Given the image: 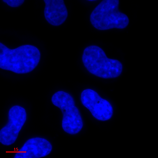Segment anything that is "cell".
Returning a JSON list of instances; mask_svg holds the SVG:
<instances>
[{
	"label": "cell",
	"instance_id": "1",
	"mask_svg": "<svg viewBox=\"0 0 158 158\" xmlns=\"http://www.w3.org/2000/svg\"><path fill=\"white\" fill-rule=\"evenodd\" d=\"M40 54L39 49L30 45L9 48L0 43V68L14 73L23 74L33 70L38 65Z\"/></svg>",
	"mask_w": 158,
	"mask_h": 158
},
{
	"label": "cell",
	"instance_id": "2",
	"mask_svg": "<svg viewBox=\"0 0 158 158\" xmlns=\"http://www.w3.org/2000/svg\"><path fill=\"white\" fill-rule=\"evenodd\" d=\"M82 60L90 73L101 78H115L122 71L121 63L117 60L108 58L102 49L97 46L86 47L84 51Z\"/></svg>",
	"mask_w": 158,
	"mask_h": 158
},
{
	"label": "cell",
	"instance_id": "3",
	"mask_svg": "<svg viewBox=\"0 0 158 158\" xmlns=\"http://www.w3.org/2000/svg\"><path fill=\"white\" fill-rule=\"evenodd\" d=\"M119 1L104 0L94 10L90 16L92 24L99 30L123 29L128 25L127 16L118 9Z\"/></svg>",
	"mask_w": 158,
	"mask_h": 158
},
{
	"label": "cell",
	"instance_id": "4",
	"mask_svg": "<svg viewBox=\"0 0 158 158\" xmlns=\"http://www.w3.org/2000/svg\"><path fill=\"white\" fill-rule=\"evenodd\" d=\"M52 101L62 113V124L64 131L71 134L78 133L82 128L83 122L73 98L68 93L60 91L53 94Z\"/></svg>",
	"mask_w": 158,
	"mask_h": 158
},
{
	"label": "cell",
	"instance_id": "5",
	"mask_svg": "<svg viewBox=\"0 0 158 158\" xmlns=\"http://www.w3.org/2000/svg\"><path fill=\"white\" fill-rule=\"evenodd\" d=\"M26 119L24 108L19 106L12 107L9 112L8 122L0 131V142L7 146L13 143Z\"/></svg>",
	"mask_w": 158,
	"mask_h": 158
},
{
	"label": "cell",
	"instance_id": "6",
	"mask_svg": "<svg viewBox=\"0 0 158 158\" xmlns=\"http://www.w3.org/2000/svg\"><path fill=\"white\" fill-rule=\"evenodd\" d=\"M81 99L83 105L97 119L104 121L111 117L113 113L111 105L95 91L90 89L84 90L81 93Z\"/></svg>",
	"mask_w": 158,
	"mask_h": 158
},
{
	"label": "cell",
	"instance_id": "7",
	"mask_svg": "<svg viewBox=\"0 0 158 158\" xmlns=\"http://www.w3.org/2000/svg\"><path fill=\"white\" fill-rule=\"evenodd\" d=\"M52 146L47 140L36 137L27 140L15 155V158H35L45 156L50 153Z\"/></svg>",
	"mask_w": 158,
	"mask_h": 158
},
{
	"label": "cell",
	"instance_id": "8",
	"mask_svg": "<svg viewBox=\"0 0 158 158\" xmlns=\"http://www.w3.org/2000/svg\"><path fill=\"white\" fill-rule=\"evenodd\" d=\"M44 15L47 21L54 26H59L66 20L68 11L63 0H44Z\"/></svg>",
	"mask_w": 158,
	"mask_h": 158
},
{
	"label": "cell",
	"instance_id": "9",
	"mask_svg": "<svg viewBox=\"0 0 158 158\" xmlns=\"http://www.w3.org/2000/svg\"><path fill=\"white\" fill-rule=\"evenodd\" d=\"M3 1L8 6L14 7L20 6L24 2V0H3Z\"/></svg>",
	"mask_w": 158,
	"mask_h": 158
}]
</instances>
